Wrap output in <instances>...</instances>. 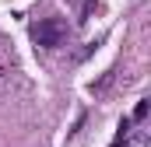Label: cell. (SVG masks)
<instances>
[{
	"label": "cell",
	"instance_id": "3",
	"mask_svg": "<svg viewBox=\"0 0 151 147\" xmlns=\"http://www.w3.org/2000/svg\"><path fill=\"white\" fill-rule=\"evenodd\" d=\"M148 109H151V98H141L137 109H134V116H127V119H130V123H144V119H148Z\"/></svg>",
	"mask_w": 151,
	"mask_h": 147
},
{
	"label": "cell",
	"instance_id": "4",
	"mask_svg": "<svg viewBox=\"0 0 151 147\" xmlns=\"http://www.w3.org/2000/svg\"><path fill=\"white\" fill-rule=\"evenodd\" d=\"M113 74H116V70H109V74H102V81H99V84H91V95H102V91H106V88L113 84Z\"/></svg>",
	"mask_w": 151,
	"mask_h": 147
},
{
	"label": "cell",
	"instance_id": "2",
	"mask_svg": "<svg viewBox=\"0 0 151 147\" xmlns=\"http://www.w3.org/2000/svg\"><path fill=\"white\" fill-rule=\"evenodd\" d=\"M148 140H151V133L148 130H127V137H123V147H148Z\"/></svg>",
	"mask_w": 151,
	"mask_h": 147
},
{
	"label": "cell",
	"instance_id": "1",
	"mask_svg": "<svg viewBox=\"0 0 151 147\" xmlns=\"http://www.w3.org/2000/svg\"><path fill=\"white\" fill-rule=\"evenodd\" d=\"M70 35V25L63 18H39L32 25V42L42 46V49H60Z\"/></svg>",
	"mask_w": 151,
	"mask_h": 147
}]
</instances>
